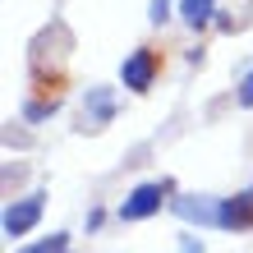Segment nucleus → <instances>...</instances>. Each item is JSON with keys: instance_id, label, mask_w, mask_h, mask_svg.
Masks as SVG:
<instances>
[{"instance_id": "f257e3e1", "label": "nucleus", "mask_w": 253, "mask_h": 253, "mask_svg": "<svg viewBox=\"0 0 253 253\" xmlns=\"http://www.w3.org/2000/svg\"><path fill=\"white\" fill-rule=\"evenodd\" d=\"M166 193H175L170 180H147V184H138V189L120 203V221H143V216H152Z\"/></svg>"}, {"instance_id": "f03ea898", "label": "nucleus", "mask_w": 253, "mask_h": 253, "mask_svg": "<svg viewBox=\"0 0 253 253\" xmlns=\"http://www.w3.org/2000/svg\"><path fill=\"white\" fill-rule=\"evenodd\" d=\"M157 74H161V55H157L152 46H138V51L120 65V79H125L129 92H147V87L157 83Z\"/></svg>"}, {"instance_id": "7ed1b4c3", "label": "nucleus", "mask_w": 253, "mask_h": 253, "mask_svg": "<svg viewBox=\"0 0 253 253\" xmlns=\"http://www.w3.org/2000/svg\"><path fill=\"white\" fill-rule=\"evenodd\" d=\"M175 216L180 221H198V226H221V198H207V193H184L175 198Z\"/></svg>"}, {"instance_id": "20e7f679", "label": "nucleus", "mask_w": 253, "mask_h": 253, "mask_svg": "<svg viewBox=\"0 0 253 253\" xmlns=\"http://www.w3.org/2000/svg\"><path fill=\"white\" fill-rule=\"evenodd\" d=\"M37 221H42V193H28V198H19L5 212V235H9V240H19V235H28Z\"/></svg>"}, {"instance_id": "39448f33", "label": "nucleus", "mask_w": 253, "mask_h": 253, "mask_svg": "<svg viewBox=\"0 0 253 253\" xmlns=\"http://www.w3.org/2000/svg\"><path fill=\"white\" fill-rule=\"evenodd\" d=\"M221 230H253V193L221 198Z\"/></svg>"}, {"instance_id": "423d86ee", "label": "nucleus", "mask_w": 253, "mask_h": 253, "mask_svg": "<svg viewBox=\"0 0 253 253\" xmlns=\"http://www.w3.org/2000/svg\"><path fill=\"white\" fill-rule=\"evenodd\" d=\"M111 115H115V92H111V87H87V101H83V120H87V129L111 125Z\"/></svg>"}, {"instance_id": "0eeeda50", "label": "nucleus", "mask_w": 253, "mask_h": 253, "mask_svg": "<svg viewBox=\"0 0 253 253\" xmlns=\"http://www.w3.org/2000/svg\"><path fill=\"white\" fill-rule=\"evenodd\" d=\"M180 19L189 28H203L207 19H212V0H180Z\"/></svg>"}, {"instance_id": "6e6552de", "label": "nucleus", "mask_w": 253, "mask_h": 253, "mask_svg": "<svg viewBox=\"0 0 253 253\" xmlns=\"http://www.w3.org/2000/svg\"><path fill=\"white\" fill-rule=\"evenodd\" d=\"M65 249H69V240H65V235H51V240H46V244H37L33 253H65Z\"/></svg>"}, {"instance_id": "1a4fd4ad", "label": "nucleus", "mask_w": 253, "mask_h": 253, "mask_svg": "<svg viewBox=\"0 0 253 253\" xmlns=\"http://www.w3.org/2000/svg\"><path fill=\"white\" fill-rule=\"evenodd\" d=\"M152 23H166L170 19V0H152V14H147Z\"/></svg>"}, {"instance_id": "9d476101", "label": "nucleus", "mask_w": 253, "mask_h": 253, "mask_svg": "<svg viewBox=\"0 0 253 253\" xmlns=\"http://www.w3.org/2000/svg\"><path fill=\"white\" fill-rule=\"evenodd\" d=\"M240 106H253V74H244V83H240Z\"/></svg>"}, {"instance_id": "9b49d317", "label": "nucleus", "mask_w": 253, "mask_h": 253, "mask_svg": "<svg viewBox=\"0 0 253 253\" xmlns=\"http://www.w3.org/2000/svg\"><path fill=\"white\" fill-rule=\"evenodd\" d=\"M180 253H203V244H193L189 235H184V244H180Z\"/></svg>"}]
</instances>
